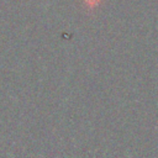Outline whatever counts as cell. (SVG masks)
<instances>
[{"label": "cell", "mask_w": 158, "mask_h": 158, "mask_svg": "<svg viewBox=\"0 0 158 158\" xmlns=\"http://www.w3.org/2000/svg\"><path fill=\"white\" fill-rule=\"evenodd\" d=\"M99 1H100V0H85V2L89 5V7H93V6H95L96 4H99Z\"/></svg>", "instance_id": "obj_1"}]
</instances>
